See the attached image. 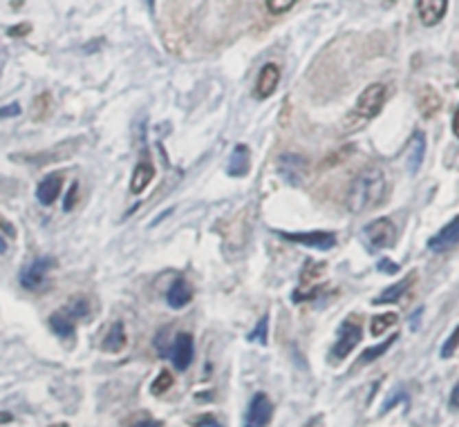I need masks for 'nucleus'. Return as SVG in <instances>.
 <instances>
[{
	"mask_svg": "<svg viewBox=\"0 0 459 427\" xmlns=\"http://www.w3.org/2000/svg\"><path fill=\"white\" fill-rule=\"evenodd\" d=\"M189 427H222V425H220L215 418H211V416H200V418H195Z\"/></svg>",
	"mask_w": 459,
	"mask_h": 427,
	"instance_id": "nucleus-31",
	"label": "nucleus"
},
{
	"mask_svg": "<svg viewBox=\"0 0 459 427\" xmlns=\"http://www.w3.org/2000/svg\"><path fill=\"white\" fill-rule=\"evenodd\" d=\"M76 191H79V186L72 184L70 186V193H67V197H65V210H72L74 208V204H76Z\"/></svg>",
	"mask_w": 459,
	"mask_h": 427,
	"instance_id": "nucleus-33",
	"label": "nucleus"
},
{
	"mask_svg": "<svg viewBox=\"0 0 459 427\" xmlns=\"http://www.w3.org/2000/svg\"><path fill=\"white\" fill-rule=\"evenodd\" d=\"M280 83V67L276 63H267L260 70L258 79H256V97L258 99H269L271 94L276 92Z\"/></svg>",
	"mask_w": 459,
	"mask_h": 427,
	"instance_id": "nucleus-13",
	"label": "nucleus"
},
{
	"mask_svg": "<svg viewBox=\"0 0 459 427\" xmlns=\"http://www.w3.org/2000/svg\"><path fill=\"white\" fill-rule=\"evenodd\" d=\"M49 327L58 336V338H74V329H76V320H72L65 311H56L49 315Z\"/></svg>",
	"mask_w": 459,
	"mask_h": 427,
	"instance_id": "nucleus-21",
	"label": "nucleus"
},
{
	"mask_svg": "<svg viewBox=\"0 0 459 427\" xmlns=\"http://www.w3.org/2000/svg\"><path fill=\"white\" fill-rule=\"evenodd\" d=\"M171 361L175 365V369H189V365L193 363V336L191 334H180L173 340L171 349Z\"/></svg>",
	"mask_w": 459,
	"mask_h": 427,
	"instance_id": "nucleus-11",
	"label": "nucleus"
},
{
	"mask_svg": "<svg viewBox=\"0 0 459 427\" xmlns=\"http://www.w3.org/2000/svg\"><path fill=\"white\" fill-rule=\"evenodd\" d=\"M63 311L70 315L72 320L88 318L90 315V302L86 300V297H74V300H70V304H67Z\"/></svg>",
	"mask_w": 459,
	"mask_h": 427,
	"instance_id": "nucleus-25",
	"label": "nucleus"
},
{
	"mask_svg": "<svg viewBox=\"0 0 459 427\" xmlns=\"http://www.w3.org/2000/svg\"><path fill=\"white\" fill-rule=\"evenodd\" d=\"M191 297H193V289L189 282L175 280L173 286L168 289V293H166V302H168V306H173V309H184V306L191 302Z\"/></svg>",
	"mask_w": 459,
	"mask_h": 427,
	"instance_id": "nucleus-18",
	"label": "nucleus"
},
{
	"mask_svg": "<svg viewBox=\"0 0 459 427\" xmlns=\"http://www.w3.org/2000/svg\"><path fill=\"white\" fill-rule=\"evenodd\" d=\"M132 427H161V423H157V421H141V423H134Z\"/></svg>",
	"mask_w": 459,
	"mask_h": 427,
	"instance_id": "nucleus-39",
	"label": "nucleus"
},
{
	"mask_svg": "<svg viewBox=\"0 0 459 427\" xmlns=\"http://www.w3.org/2000/svg\"><path fill=\"white\" fill-rule=\"evenodd\" d=\"M453 132H455V136L459 139V106H457L455 114H453Z\"/></svg>",
	"mask_w": 459,
	"mask_h": 427,
	"instance_id": "nucleus-37",
	"label": "nucleus"
},
{
	"mask_svg": "<svg viewBox=\"0 0 459 427\" xmlns=\"http://www.w3.org/2000/svg\"><path fill=\"white\" fill-rule=\"evenodd\" d=\"M359 343H361V324L354 320H345L338 327L336 345L331 349V361H343V358H347L354 352V347Z\"/></svg>",
	"mask_w": 459,
	"mask_h": 427,
	"instance_id": "nucleus-4",
	"label": "nucleus"
},
{
	"mask_svg": "<svg viewBox=\"0 0 459 427\" xmlns=\"http://www.w3.org/2000/svg\"><path fill=\"white\" fill-rule=\"evenodd\" d=\"M414 280H416V273H410V276H408V278H403L401 282H397V284H392V286H388L384 293L374 297V302H372V304H392V302H397V300H401V295L408 291V289L412 286V282H414Z\"/></svg>",
	"mask_w": 459,
	"mask_h": 427,
	"instance_id": "nucleus-19",
	"label": "nucleus"
},
{
	"mask_svg": "<svg viewBox=\"0 0 459 427\" xmlns=\"http://www.w3.org/2000/svg\"><path fill=\"white\" fill-rule=\"evenodd\" d=\"M423 157H426V134L423 132H414L412 139L408 141V150H405V166L408 173L414 175L416 170L421 168Z\"/></svg>",
	"mask_w": 459,
	"mask_h": 427,
	"instance_id": "nucleus-15",
	"label": "nucleus"
},
{
	"mask_svg": "<svg viewBox=\"0 0 459 427\" xmlns=\"http://www.w3.org/2000/svg\"><path fill=\"white\" fill-rule=\"evenodd\" d=\"M457 244H459V215L453 221H448V224L441 228L437 235L430 237L428 249L435 251V253H446Z\"/></svg>",
	"mask_w": 459,
	"mask_h": 427,
	"instance_id": "nucleus-10",
	"label": "nucleus"
},
{
	"mask_svg": "<svg viewBox=\"0 0 459 427\" xmlns=\"http://www.w3.org/2000/svg\"><path fill=\"white\" fill-rule=\"evenodd\" d=\"M325 276V264H316V262H307L305 269L301 273V286L298 291H294V302H305V300H314L318 293V280Z\"/></svg>",
	"mask_w": 459,
	"mask_h": 427,
	"instance_id": "nucleus-5",
	"label": "nucleus"
},
{
	"mask_svg": "<svg viewBox=\"0 0 459 427\" xmlns=\"http://www.w3.org/2000/svg\"><path fill=\"white\" fill-rule=\"evenodd\" d=\"M350 152H352V146H345V148H341L338 152H334V155H329L327 159H325V168H329V166H336V164H343V159H347L350 157Z\"/></svg>",
	"mask_w": 459,
	"mask_h": 427,
	"instance_id": "nucleus-30",
	"label": "nucleus"
},
{
	"mask_svg": "<svg viewBox=\"0 0 459 427\" xmlns=\"http://www.w3.org/2000/svg\"><path fill=\"white\" fill-rule=\"evenodd\" d=\"M397 320H399V315H397V313H392V311L381 313V315H374L372 322H370V334H372V338L384 336L390 327H395Z\"/></svg>",
	"mask_w": 459,
	"mask_h": 427,
	"instance_id": "nucleus-23",
	"label": "nucleus"
},
{
	"mask_svg": "<svg viewBox=\"0 0 459 427\" xmlns=\"http://www.w3.org/2000/svg\"><path fill=\"white\" fill-rule=\"evenodd\" d=\"M386 97H388V88L384 83H372L368 85L363 92L359 101H356L354 106V114L363 119V121H370V119L377 117L381 110H384V103H386Z\"/></svg>",
	"mask_w": 459,
	"mask_h": 427,
	"instance_id": "nucleus-2",
	"label": "nucleus"
},
{
	"mask_svg": "<svg viewBox=\"0 0 459 427\" xmlns=\"http://www.w3.org/2000/svg\"><path fill=\"white\" fill-rule=\"evenodd\" d=\"M126 340H128V336H126L123 322H115L113 327H110L108 334H106L104 343H101V349L108 352V354H119L126 347Z\"/></svg>",
	"mask_w": 459,
	"mask_h": 427,
	"instance_id": "nucleus-20",
	"label": "nucleus"
},
{
	"mask_svg": "<svg viewBox=\"0 0 459 427\" xmlns=\"http://www.w3.org/2000/svg\"><path fill=\"white\" fill-rule=\"evenodd\" d=\"M386 195H388L386 173L379 166H368L352 179L345 195V206L354 215H361V212H368L381 206L386 202Z\"/></svg>",
	"mask_w": 459,
	"mask_h": 427,
	"instance_id": "nucleus-1",
	"label": "nucleus"
},
{
	"mask_svg": "<svg viewBox=\"0 0 459 427\" xmlns=\"http://www.w3.org/2000/svg\"><path fill=\"white\" fill-rule=\"evenodd\" d=\"M296 3H298V0H267V10L271 14H285L292 10Z\"/></svg>",
	"mask_w": 459,
	"mask_h": 427,
	"instance_id": "nucleus-29",
	"label": "nucleus"
},
{
	"mask_svg": "<svg viewBox=\"0 0 459 427\" xmlns=\"http://www.w3.org/2000/svg\"><path fill=\"white\" fill-rule=\"evenodd\" d=\"M52 267H54L52 258L34 260L32 264H27V267L21 271V286L27 289V291H38V289L45 284L47 273H49V269H52Z\"/></svg>",
	"mask_w": 459,
	"mask_h": 427,
	"instance_id": "nucleus-6",
	"label": "nucleus"
},
{
	"mask_svg": "<svg viewBox=\"0 0 459 427\" xmlns=\"http://www.w3.org/2000/svg\"><path fill=\"white\" fill-rule=\"evenodd\" d=\"M27 32H30V25H19V27L10 29V36H21V34H27Z\"/></svg>",
	"mask_w": 459,
	"mask_h": 427,
	"instance_id": "nucleus-36",
	"label": "nucleus"
},
{
	"mask_svg": "<svg viewBox=\"0 0 459 427\" xmlns=\"http://www.w3.org/2000/svg\"><path fill=\"white\" fill-rule=\"evenodd\" d=\"M448 0H416V12L426 27H435V25L446 16Z\"/></svg>",
	"mask_w": 459,
	"mask_h": 427,
	"instance_id": "nucleus-12",
	"label": "nucleus"
},
{
	"mask_svg": "<svg viewBox=\"0 0 459 427\" xmlns=\"http://www.w3.org/2000/svg\"><path fill=\"white\" fill-rule=\"evenodd\" d=\"M395 340H399V336H392V338H388V340H384L381 345H374V347H370V349H365V352L361 354V365H370V363H374L377 358H381L390 347L395 345Z\"/></svg>",
	"mask_w": 459,
	"mask_h": 427,
	"instance_id": "nucleus-24",
	"label": "nucleus"
},
{
	"mask_svg": "<svg viewBox=\"0 0 459 427\" xmlns=\"http://www.w3.org/2000/svg\"><path fill=\"white\" fill-rule=\"evenodd\" d=\"M450 409H455V412H459V380L457 385L453 387V391H450Z\"/></svg>",
	"mask_w": 459,
	"mask_h": 427,
	"instance_id": "nucleus-35",
	"label": "nucleus"
},
{
	"mask_svg": "<svg viewBox=\"0 0 459 427\" xmlns=\"http://www.w3.org/2000/svg\"><path fill=\"white\" fill-rule=\"evenodd\" d=\"M395 237H397V228L388 217H379L363 226V240L372 251H381L392 246Z\"/></svg>",
	"mask_w": 459,
	"mask_h": 427,
	"instance_id": "nucleus-3",
	"label": "nucleus"
},
{
	"mask_svg": "<svg viewBox=\"0 0 459 427\" xmlns=\"http://www.w3.org/2000/svg\"><path fill=\"white\" fill-rule=\"evenodd\" d=\"M379 271H381V273H397V271H399V264L390 262V260H381V262H379Z\"/></svg>",
	"mask_w": 459,
	"mask_h": 427,
	"instance_id": "nucleus-34",
	"label": "nucleus"
},
{
	"mask_svg": "<svg viewBox=\"0 0 459 427\" xmlns=\"http://www.w3.org/2000/svg\"><path fill=\"white\" fill-rule=\"evenodd\" d=\"M419 110H421V114L426 117V119H430V117H435L437 112H439V108H441V99H439V94L432 90V88H423L421 90V94H419Z\"/></svg>",
	"mask_w": 459,
	"mask_h": 427,
	"instance_id": "nucleus-22",
	"label": "nucleus"
},
{
	"mask_svg": "<svg viewBox=\"0 0 459 427\" xmlns=\"http://www.w3.org/2000/svg\"><path fill=\"white\" fill-rule=\"evenodd\" d=\"M12 421H14V416L10 412H0V425H7V423H12Z\"/></svg>",
	"mask_w": 459,
	"mask_h": 427,
	"instance_id": "nucleus-38",
	"label": "nucleus"
},
{
	"mask_svg": "<svg viewBox=\"0 0 459 427\" xmlns=\"http://www.w3.org/2000/svg\"><path fill=\"white\" fill-rule=\"evenodd\" d=\"M249 159H251L249 148H246L244 143H237V146L233 148V152H231V157H228V166H226L228 177L240 179V177H244L246 173H249V168H251Z\"/></svg>",
	"mask_w": 459,
	"mask_h": 427,
	"instance_id": "nucleus-16",
	"label": "nucleus"
},
{
	"mask_svg": "<svg viewBox=\"0 0 459 427\" xmlns=\"http://www.w3.org/2000/svg\"><path fill=\"white\" fill-rule=\"evenodd\" d=\"M155 179V166L150 164L148 159H143L137 164L132 173V179H130V193L132 195H141L143 191L148 188V184Z\"/></svg>",
	"mask_w": 459,
	"mask_h": 427,
	"instance_id": "nucleus-17",
	"label": "nucleus"
},
{
	"mask_svg": "<svg viewBox=\"0 0 459 427\" xmlns=\"http://www.w3.org/2000/svg\"><path fill=\"white\" fill-rule=\"evenodd\" d=\"M267 327H269V318L265 315V318H260V320H258V327L249 334V340H251V343L265 345V343H267Z\"/></svg>",
	"mask_w": 459,
	"mask_h": 427,
	"instance_id": "nucleus-27",
	"label": "nucleus"
},
{
	"mask_svg": "<svg viewBox=\"0 0 459 427\" xmlns=\"http://www.w3.org/2000/svg\"><path fill=\"white\" fill-rule=\"evenodd\" d=\"M173 382H175V378L171 376V371H166V369H164V371H161V374L157 376V378H155V382H152V387H150V389H152V394H155V396H157V394H166V391L173 387Z\"/></svg>",
	"mask_w": 459,
	"mask_h": 427,
	"instance_id": "nucleus-26",
	"label": "nucleus"
},
{
	"mask_svg": "<svg viewBox=\"0 0 459 427\" xmlns=\"http://www.w3.org/2000/svg\"><path fill=\"white\" fill-rule=\"evenodd\" d=\"M289 242L309 246V249L316 251H329L336 246V235L329 233V230H305V233H280Z\"/></svg>",
	"mask_w": 459,
	"mask_h": 427,
	"instance_id": "nucleus-7",
	"label": "nucleus"
},
{
	"mask_svg": "<svg viewBox=\"0 0 459 427\" xmlns=\"http://www.w3.org/2000/svg\"><path fill=\"white\" fill-rule=\"evenodd\" d=\"M21 114V106L19 103H12V106H5L0 110V119H10V117H19Z\"/></svg>",
	"mask_w": 459,
	"mask_h": 427,
	"instance_id": "nucleus-32",
	"label": "nucleus"
},
{
	"mask_svg": "<svg viewBox=\"0 0 459 427\" xmlns=\"http://www.w3.org/2000/svg\"><path fill=\"white\" fill-rule=\"evenodd\" d=\"M278 170L283 179H287L292 186H301L305 179H307L309 173V164L307 159L301 155H283L278 161Z\"/></svg>",
	"mask_w": 459,
	"mask_h": 427,
	"instance_id": "nucleus-9",
	"label": "nucleus"
},
{
	"mask_svg": "<svg viewBox=\"0 0 459 427\" xmlns=\"http://www.w3.org/2000/svg\"><path fill=\"white\" fill-rule=\"evenodd\" d=\"M274 416V405L267 394H253L244 414V427H267Z\"/></svg>",
	"mask_w": 459,
	"mask_h": 427,
	"instance_id": "nucleus-8",
	"label": "nucleus"
},
{
	"mask_svg": "<svg viewBox=\"0 0 459 427\" xmlns=\"http://www.w3.org/2000/svg\"><path fill=\"white\" fill-rule=\"evenodd\" d=\"M52 427H67L65 423H58V425H52Z\"/></svg>",
	"mask_w": 459,
	"mask_h": 427,
	"instance_id": "nucleus-41",
	"label": "nucleus"
},
{
	"mask_svg": "<svg viewBox=\"0 0 459 427\" xmlns=\"http://www.w3.org/2000/svg\"><path fill=\"white\" fill-rule=\"evenodd\" d=\"M61 191H63V175L61 173H52V175H47L43 182L38 184L36 197H38L40 204H43V206H52V204L61 197Z\"/></svg>",
	"mask_w": 459,
	"mask_h": 427,
	"instance_id": "nucleus-14",
	"label": "nucleus"
},
{
	"mask_svg": "<svg viewBox=\"0 0 459 427\" xmlns=\"http://www.w3.org/2000/svg\"><path fill=\"white\" fill-rule=\"evenodd\" d=\"M457 347H459V324L455 327V331L453 334L448 336V340L444 343V347H441V358H450L455 352H457Z\"/></svg>",
	"mask_w": 459,
	"mask_h": 427,
	"instance_id": "nucleus-28",
	"label": "nucleus"
},
{
	"mask_svg": "<svg viewBox=\"0 0 459 427\" xmlns=\"http://www.w3.org/2000/svg\"><path fill=\"white\" fill-rule=\"evenodd\" d=\"M5 251H7V244H5V240H3V237H0V255H3Z\"/></svg>",
	"mask_w": 459,
	"mask_h": 427,
	"instance_id": "nucleus-40",
	"label": "nucleus"
}]
</instances>
